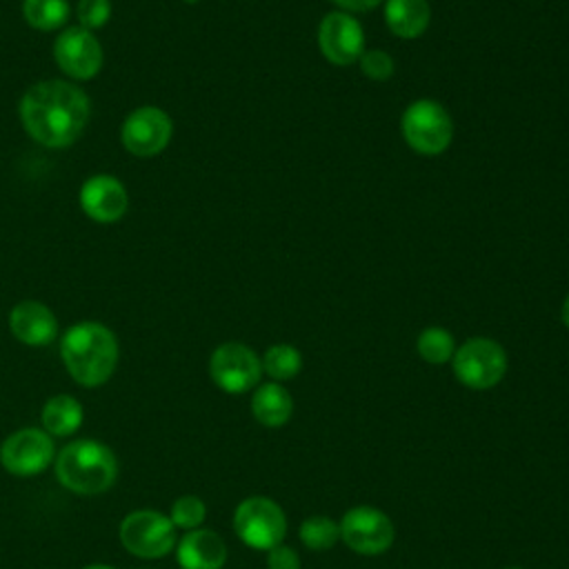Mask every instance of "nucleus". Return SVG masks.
Instances as JSON below:
<instances>
[{
	"label": "nucleus",
	"mask_w": 569,
	"mask_h": 569,
	"mask_svg": "<svg viewBox=\"0 0 569 569\" xmlns=\"http://www.w3.org/2000/svg\"><path fill=\"white\" fill-rule=\"evenodd\" d=\"M82 407L73 396L60 393L44 402L42 407V427L49 436H71L82 425Z\"/></svg>",
	"instance_id": "nucleus-19"
},
{
	"label": "nucleus",
	"mask_w": 569,
	"mask_h": 569,
	"mask_svg": "<svg viewBox=\"0 0 569 569\" xmlns=\"http://www.w3.org/2000/svg\"><path fill=\"white\" fill-rule=\"evenodd\" d=\"M385 22L393 36L413 40L427 31L431 7L427 0H385Z\"/></svg>",
	"instance_id": "nucleus-17"
},
{
	"label": "nucleus",
	"mask_w": 569,
	"mask_h": 569,
	"mask_svg": "<svg viewBox=\"0 0 569 569\" xmlns=\"http://www.w3.org/2000/svg\"><path fill=\"white\" fill-rule=\"evenodd\" d=\"M262 373H267L273 382H287L293 380L302 369V353L287 342L271 345L262 358Z\"/></svg>",
	"instance_id": "nucleus-20"
},
{
	"label": "nucleus",
	"mask_w": 569,
	"mask_h": 569,
	"mask_svg": "<svg viewBox=\"0 0 569 569\" xmlns=\"http://www.w3.org/2000/svg\"><path fill=\"white\" fill-rule=\"evenodd\" d=\"M53 58L58 67L73 80H89L102 69V47L93 31L78 27H67L58 33L53 44Z\"/></svg>",
	"instance_id": "nucleus-12"
},
{
	"label": "nucleus",
	"mask_w": 569,
	"mask_h": 569,
	"mask_svg": "<svg viewBox=\"0 0 569 569\" xmlns=\"http://www.w3.org/2000/svg\"><path fill=\"white\" fill-rule=\"evenodd\" d=\"M182 2H187V4H196L198 0H182Z\"/></svg>",
	"instance_id": "nucleus-31"
},
{
	"label": "nucleus",
	"mask_w": 569,
	"mask_h": 569,
	"mask_svg": "<svg viewBox=\"0 0 569 569\" xmlns=\"http://www.w3.org/2000/svg\"><path fill=\"white\" fill-rule=\"evenodd\" d=\"M69 2L67 0H24L22 16L29 27L38 31H56L69 20Z\"/></svg>",
	"instance_id": "nucleus-21"
},
{
	"label": "nucleus",
	"mask_w": 569,
	"mask_h": 569,
	"mask_svg": "<svg viewBox=\"0 0 569 569\" xmlns=\"http://www.w3.org/2000/svg\"><path fill=\"white\" fill-rule=\"evenodd\" d=\"M253 418L269 429H278L289 422L293 413V398L280 382H264L253 389L251 396Z\"/></svg>",
	"instance_id": "nucleus-18"
},
{
	"label": "nucleus",
	"mask_w": 569,
	"mask_h": 569,
	"mask_svg": "<svg viewBox=\"0 0 569 569\" xmlns=\"http://www.w3.org/2000/svg\"><path fill=\"white\" fill-rule=\"evenodd\" d=\"M91 102L69 80H42L31 84L20 100L24 131L42 147L64 149L73 144L89 124Z\"/></svg>",
	"instance_id": "nucleus-1"
},
{
	"label": "nucleus",
	"mask_w": 569,
	"mask_h": 569,
	"mask_svg": "<svg viewBox=\"0 0 569 569\" xmlns=\"http://www.w3.org/2000/svg\"><path fill=\"white\" fill-rule=\"evenodd\" d=\"M267 569H300V556L280 542L267 551Z\"/></svg>",
	"instance_id": "nucleus-27"
},
{
	"label": "nucleus",
	"mask_w": 569,
	"mask_h": 569,
	"mask_svg": "<svg viewBox=\"0 0 569 569\" xmlns=\"http://www.w3.org/2000/svg\"><path fill=\"white\" fill-rule=\"evenodd\" d=\"M209 376L227 393H244L258 387L262 376L260 356L242 342H222L209 358Z\"/></svg>",
	"instance_id": "nucleus-9"
},
{
	"label": "nucleus",
	"mask_w": 569,
	"mask_h": 569,
	"mask_svg": "<svg viewBox=\"0 0 569 569\" xmlns=\"http://www.w3.org/2000/svg\"><path fill=\"white\" fill-rule=\"evenodd\" d=\"M53 460V440L42 429H20L0 447V462L13 476H36Z\"/></svg>",
	"instance_id": "nucleus-13"
},
{
	"label": "nucleus",
	"mask_w": 569,
	"mask_h": 569,
	"mask_svg": "<svg viewBox=\"0 0 569 569\" xmlns=\"http://www.w3.org/2000/svg\"><path fill=\"white\" fill-rule=\"evenodd\" d=\"M340 11L347 13H356V11H371L378 4H382L385 0H331Z\"/></svg>",
	"instance_id": "nucleus-28"
},
{
	"label": "nucleus",
	"mask_w": 569,
	"mask_h": 569,
	"mask_svg": "<svg viewBox=\"0 0 569 569\" xmlns=\"http://www.w3.org/2000/svg\"><path fill=\"white\" fill-rule=\"evenodd\" d=\"M456 347V338L445 327H425L416 338V351L429 365L451 362Z\"/></svg>",
	"instance_id": "nucleus-22"
},
{
	"label": "nucleus",
	"mask_w": 569,
	"mask_h": 569,
	"mask_svg": "<svg viewBox=\"0 0 569 569\" xmlns=\"http://www.w3.org/2000/svg\"><path fill=\"white\" fill-rule=\"evenodd\" d=\"M122 547L138 558H162L176 547V525L153 509H138L120 522Z\"/></svg>",
	"instance_id": "nucleus-8"
},
{
	"label": "nucleus",
	"mask_w": 569,
	"mask_h": 569,
	"mask_svg": "<svg viewBox=\"0 0 569 569\" xmlns=\"http://www.w3.org/2000/svg\"><path fill=\"white\" fill-rule=\"evenodd\" d=\"M78 200L84 216L102 224L118 222L129 207V196L124 184L116 176H107V173L87 178L80 187Z\"/></svg>",
	"instance_id": "nucleus-14"
},
{
	"label": "nucleus",
	"mask_w": 569,
	"mask_h": 569,
	"mask_svg": "<svg viewBox=\"0 0 569 569\" xmlns=\"http://www.w3.org/2000/svg\"><path fill=\"white\" fill-rule=\"evenodd\" d=\"M300 542L311 551H327L340 540V527L329 516H309L298 529Z\"/></svg>",
	"instance_id": "nucleus-23"
},
{
	"label": "nucleus",
	"mask_w": 569,
	"mask_h": 569,
	"mask_svg": "<svg viewBox=\"0 0 569 569\" xmlns=\"http://www.w3.org/2000/svg\"><path fill=\"white\" fill-rule=\"evenodd\" d=\"M233 531L247 547L269 551L284 540L287 516L276 500L249 496L233 511Z\"/></svg>",
	"instance_id": "nucleus-6"
},
{
	"label": "nucleus",
	"mask_w": 569,
	"mask_h": 569,
	"mask_svg": "<svg viewBox=\"0 0 569 569\" xmlns=\"http://www.w3.org/2000/svg\"><path fill=\"white\" fill-rule=\"evenodd\" d=\"M9 329L20 342L29 347H44L56 338L58 320L47 305L38 300H22L9 313Z\"/></svg>",
	"instance_id": "nucleus-15"
},
{
	"label": "nucleus",
	"mask_w": 569,
	"mask_h": 569,
	"mask_svg": "<svg viewBox=\"0 0 569 569\" xmlns=\"http://www.w3.org/2000/svg\"><path fill=\"white\" fill-rule=\"evenodd\" d=\"M178 562L182 569H222L227 545L213 529H191L178 540Z\"/></svg>",
	"instance_id": "nucleus-16"
},
{
	"label": "nucleus",
	"mask_w": 569,
	"mask_h": 569,
	"mask_svg": "<svg viewBox=\"0 0 569 569\" xmlns=\"http://www.w3.org/2000/svg\"><path fill=\"white\" fill-rule=\"evenodd\" d=\"M118 340L100 322L84 320L69 327L60 340V356L69 376L82 387H100L118 365Z\"/></svg>",
	"instance_id": "nucleus-2"
},
{
	"label": "nucleus",
	"mask_w": 569,
	"mask_h": 569,
	"mask_svg": "<svg viewBox=\"0 0 569 569\" xmlns=\"http://www.w3.org/2000/svg\"><path fill=\"white\" fill-rule=\"evenodd\" d=\"M82 569H116V567H111V565H102V562H96V565H87V567H82Z\"/></svg>",
	"instance_id": "nucleus-30"
},
{
	"label": "nucleus",
	"mask_w": 569,
	"mask_h": 569,
	"mask_svg": "<svg viewBox=\"0 0 569 569\" xmlns=\"http://www.w3.org/2000/svg\"><path fill=\"white\" fill-rule=\"evenodd\" d=\"M507 351L505 347L485 336H473L456 347L451 358V369L456 380L473 391H485L496 387L507 373Z\"/></svg>",
	"instance_id": "nucleus-5"
},
{
	"label": "nucleus",
	"mask_w": 569,
	"mask_h": 569,
	"mask_svg": "<svg viewBox=\"0 0 569 569\" xmlns=\"http://www.w3.org/2000/svg\"><path fill=\"white\" fill-rule=\"evenodd\" d=\"M76 16L82 29L96 31L111 18V0H78Z\"/></svg>",
	"instance_id": "nucleus-26"
},
{
	"label": "nucleus",
	"mask_w": 569,
	"mask_h": 569,
	"mask_svg": "<svg viewBox=\"0 0 569 569\" xmlns=\"http://www.w3.org/2000/svg\"><path fill=\"white\" fill-rule=\"evenodd\" d=\"M56 476L73 493L107 491L118 478V460L100 440H73L56 458Z\"/></svg>",
	"instance_id": "nucleus-3"
},
{
	"label": "nucleus",
	"mask_w": 569,
	"mask_h": 569,
	"mask_svg": "<svg viewBox=\"0 0 569 569\" xmlns=\"http://www.w3.org/2000/svg\"><path fill=\"white\" fill-rule=\"evenodd\" d=\"M505 569H522V567H505Z\"/></svg>",
	"instance_id": "nucleus-32"
},
{
	"label": "nucleus",
	"mask_w": 569,
	"mask_h": 569,
	"mask_svg": "<svg viewBox=\"0 0 569 569\" xmlns=\"http://www.w3.org/2000/svg\"><path fill=\"white\" fill-rule=\"evenodd\" d=\"M560 320H562V325L569 329V293L565 296V300H562V305H560Z\"/></svg>",
	"instance_id": "nucleus-29"
},
{
	"label": "nucleus",
	"mask_w": 569,
	"mask_h": 569,
	"mask_svg": "<svg viewBox=\"0 0 569 569\" xmlns=\"http://www.w3.org/2000/svg\"><path fill=\"white\" fill-rule=\"evenodd\" d=\"M340 540L358 556H380L396 538V527L391 518L371 505H358L342 513Z\"/></svg>",
	"instance_id": "nucleus-7"
},
{
	"label": "nucleus",
	"mask_w": 569,
	"mask_h": 569,
	"mask_svg": "<svg viewBox=\"0 0 569 569\" xmlns=\"http://www.w3.org/2000/svg\"><path fill=\"white\" fill-rule=\"evenodd\" d=\"M171 133L173 122L167 111L160 107H138L124 118L120 127V142L131 156L151 158L164 151Z\"/></svg>",
	"instance_id": "nucleus-10"
},
{
	"label": "nucleus",
	"mask_w": 569,
	"mask_h": 569,
	"mask_svg": "<svg viewBox=\"0 0 569 569\" xmlns=\"http://www.w3.org/2000/svg\"><path fill=\"white\" fill-rule=\"evenodd\" d=\"M318 47L327 62L349 67L365 53V31L347 11H329L318 24Z\"/></svg>",
	"instance_id": "nucleus-11"
},
{
	"label": "nucleus",
	"mask_w": 569,
	"mask_h": 569,
	"mask_svg": "<svg viewBox=\"0 0 569 569\" xmlns=\"http://www.w3.org/2000/svg\"><path fill=\"white\" fill-rule=\"evenodd\" d=\"M204 516H207V507L198 496H180L171 505V513H169L171 522L180 529H187V531L198 529L202 525Z\"/></svg>",
	"instance_id": "nucleus-24"
},
{
	"label": "nucleus",
	"mask_w": 569,
	"mask_h": 569,
	"mask_svg": "<svg viewBox=\"0 0 569 569\" xmlns=\"http://www.w3.org/2000/svg\"><path fill=\"white\" fill-rule=\"evenodd\" d=\"M400 131L411 151L440 156L453 140V120L438 100L418 98L402 111Z\"/></svg>",
	"instance_id": "nucleus-4"
},
{
	"label": "nucleus",
	"mask_w": 569,
	"mask_h": 569,
	"mask_svg": "<svg viewBox=\"0 0 569 569\" xmlns=\"http://www.w3.org/2000/svg\"><path fill=\"white\" fill-rule=\"evenodd\" d=\"M358 67L373 82H385L396 71L393 58L382 49H365V53L358 60Z\"/></svg>",
	"instance_id": "nucleus-25"
}]
</instances>
